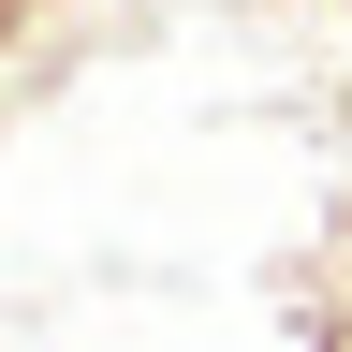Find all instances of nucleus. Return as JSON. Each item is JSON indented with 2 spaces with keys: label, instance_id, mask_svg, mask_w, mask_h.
I'll use <instances>...</instances> for the list:
<instances>
[{
  "label": "nucleus",
  "instance_id": "nucleus-2",
  "mask_svg": "<svg viewBox=\"0 0 352 352\" xmlns=\"http://www.w3.org/2000/svg\"><path fill=\"white\" fill-rule=\"evenodd\" d=\"M15 30H30V0H0V74H15Z\"/></svg>",
  "mask_w": 352,
  "mask_h": 352
},
{
  "label": "nucleus",
  "instance_id": "nucleus-4",
  "mask_svg": "<svg viewBox=\"0 0 352 352\" xmlns=\"http://www.w3.org/2000/svg\"><path fill=\"white\" fill-rule=\"evenodd\" d=\"M338 103H352V74H338Z\"/></svg>",
  "mask_w": 352,
  "mask_h": 352
},
{
  "label": "nucleus",
  "instance_id": "nucleus-3",
  "mask_svg": "<svg viewBox=\"0 0 352 352\" xmlns=\"http://www.w3.org/2000/svg\"><path fill=\"white\" fill-rule=\"evenodd\" d=\"M30 15H74V0H30Z\"/></svg>",
  "mask_w": 352,
  "mask_h": 352
},
{
  "label": "nucleus",
  "instance_id": "nucleus-1",
  "mask_svg": "<svg viewBox=\"0 0 352 352\" xmlns=\"http://www.w3.org/2000/svg\"><path fill=\"white\" fill-rule=\"evenodd\" d=\"M308 352H352V294H338V308H323V323H308Z\"/></svg>",
  "mask_w": 352,
  "mask_h": 352
},
{
  "label": "nucleus",
  "instance_id": "nucleus-5",
  "mask_svg": "<svg viewBox=\"0 0 352 352\" xmlns=\"http://www.w3.org/2000/svg\"><path fill=\"white\" fill-rule=\"evenodd\" d=\"M338 15H352V0H338Z\"/></svg>",
  "mask_w": 352,
  "mask_h": 352
}]
</instances>
